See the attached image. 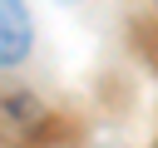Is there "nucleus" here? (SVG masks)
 Returning <instances> with one entry per match:
<instances>
[{
    "label": "nucleus",
    "instance_id": "obj_1",
    "mask_svg": "<svg viewBox=\"0 0 158 148\" xmlns=\"http://www.w3.org/2000/svg\"><path fill=\"white\" fill-rule=\"evenodd\" d=\"M30 15L20 0H0V64H20L30 54Z\"/></svg>",
    "mask_w": 158,
    "mask_h": 148
},
{
    "label": "nucleus",
    "instance_id": "obj_2",
    "mask_svg": "<svg viewBox=\"0 0 158 148\" xmlns=\"http://www.w3.org/2000/svg\"><path fill=\"white\" fill-rule=\"evenodd\" d=\"M40 123H44V109H40L35 99H0V133H5V138L25 143Z\"/></svg>",
    "mask_w": 158,
    "mask_h": 148
}]
</instances>
